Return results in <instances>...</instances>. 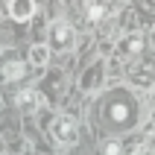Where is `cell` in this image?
Instances as JSON below:
<instances>
[{
	"mask_svg": "<svg viewBox=\"0 0 155 155\" xmlns=\"http://www.w3.org/2000/svg\"><path fill=\"white\" fill-rule=\"evenodd\" d=\"M73 47V26L59 21V24L50 26V50H70Z\"/></svg>",
	"mask_w": 155,
	"mask_h": 155,
	"instance_id": "obj_1",
	"label": "cell"
},
{
	"mask_svg": "<svg viewBox=\"0 0 155 155\" xmlns=\"http://www.w3.org/2000/svg\"><path fill=\"white\" fill-rule=\"evenodd\" d=\"M53 138L59 143H76V138H79L76 120L73 117H56L53 120Z\"/></svg>",
	"mask_w": 155,
	"mask_h": 155,
	"instance_id": "obj_2",
	"label": "cell"
},
{
	"mask_svg": "<svg viewBox=\"0 0 155 155\" xmlns=\"http://www.w3.org/2000/svg\"><path fill=\"white\" fill-rule=\"evenodd\" d=\"M9 15H12V21H29V18L35 15V3L32 0H9Z\"/></svg>",
	"mask_w": 155,
	"mask_h": 155,
	"instance_id": "obj_3",
	"label": "cell"
},
{
	"mask_svg": "<svg viewBox=\"0 0 155 155\" xmlns=\"http://www.w3.org/2000/svg\"><path fill=\"white\" fill-rule=\"evenodd\" d=\"M50 61V44H32L29 47V64L32 68H47Z\"/></svg>",
	"mask_w": 155,
	"mask_h": 155,
	"instance_id": "obj_4",
	"label": "cell"
},
{
	"mask_svg": "<svg viewBox=\"0 0 155 155\" xmlns=\"http://www.w3.org/2000/svg\"><path fill=\"white\" fill-rule=\"evenodd\" d=\"M120 53H123V56H138V53H143V38H140V35L123 38V41H120Z\"/></svg>",
	"mask_w": 155,
	"mask_h": 155,
	"instance_id": "obj_5",
	"label": "cell"
},
{
	"mask_svg": "<svg viewBox=\"0 0 155 155\" xmlns=\"http://www.w3.org/2000/svg\"><path fill=\"white\" fill-rule=\"evenodd\" d=\"M0 76L3 79H21L24 76V64H21V61H6V64H3V68H0Z\"/></svg>",
	"mask_w": 155,
	"mask_h": 155,
	"instance_id": "obj_6",
	"label": "cell"
},
{
	"mask_svg": "<svg viewBox=\"0 0 155 155\" xmlns=\"http://www.w3.org/2000/svg\"><path fill=\"white\" fill-rule=\"evenodd\" d=\"M18 105H21V108L38 105V94H35V91H21V94H18Z\"/></svg>",
	"mask_w": 155,
	"mask_h": 155,
	"instance_id": "obj_7",
	"label": "cell"
},
{
	"mask_svg": "<svg viewBox=\"0 0 155 155\" xmlns=\"http://www.w3.org/2000/svg\"><path fill=\"white\" fill-rule=\"evenodd\" d=\"M123 3H126V0H97V6H103V9H111V12H114V9H120Z\"/></svg>",
	"mask_w": 155,
	"mask_h": 155,
	"instance_id": "obj_8",
	"label": "cell"
},
{
	"mask_svg": "<svg viewBox=\"0 0 155 155\" xmlns=\"http://www.w3.org/2000/svg\"><path fill=\"white\" fill-rule=\"evenodd\" d=\"M111 120L114 123H123V120H126V108H123V105H114V108H111Z\"/></svg>",
	"mask_w": 155,
	"mask_h": 155,
	"instance_id": "obj_9",
	"label": "cell"
},
{
	"mask_svg": "<svg viewBox=\"0 0 155 155\" xmlns=\"http://www.w3.org/2000/svg\"><path fill=\"white\" fill-rule=\"evenodd\" d=\"M105 155H120V143H105Z\"/></svg>",
	"mask_w": 155,
	"mask_h": 155,
	"instance_id": "obj_10",
	"label": "cell"
},
{
	"mask_svg": "<svg viewBox=\"0 0 155 155\" xmlns=\"http://www.w3.org/2000/svg\"><path fill=\"white\" fill-rule=\"evenodd\" d=\"M91 18L100 21V18H103V6H97V3H94V6H91Z\"/></svg>",
	"mask_w": 155,
	"mask_h": 155,
	"instance_id": "obj_11",
	"label": "cell"
},
{
	"mask_svg": "<svg viewBox=\"0 0 155 155\" xmlns=\"http://www.w3.org/2000/svg\"><path fill=\"white\" fill-rule=\"evenodd\" d=\"M0 152H3V143H0Z\"/></svg>",
	"mask_w": 155,
	"mask_h": 155,
	"instance_id": "obj_12",
	"label": "cell"
},
{
	"mask_svg": "<svg viewBox=\"0 0 155 155\" xmlns=\"http://www.w3.org/2000/svg\"><path fill=\"white\" fill-rule=\"evenodd\" d=\"M0 15H3V12H0Z\"/></svg>",
	"mask_w": 155,
	"mask_h": 155,
	"instance_id": "obj_13",
	"label": "cell"
}]
</instances>
